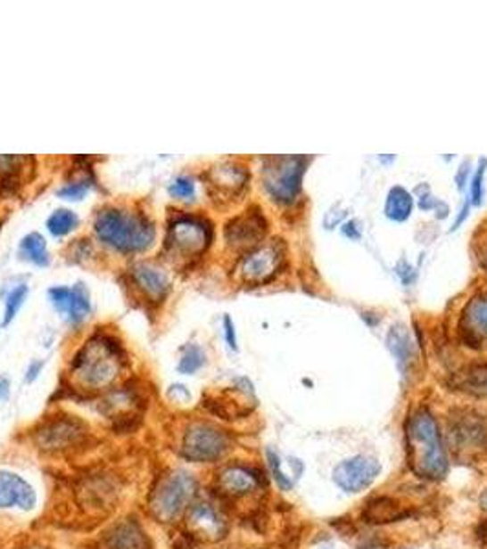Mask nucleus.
Segmentation results:
<instances>
[{
  "mask_svg": "<svg viewBox=\"0 0 487 549\" xmlns=\"http://www.w3.org/2000/svg\"><path fill=\"white\" fill-rule=\"evenodd\" d=\"M127 368V352L114 337H90L70 363V385L87 396L107 394L116 389Z\"/></svg>",
  "mask_w": 487,
  "mask_h": 549,
  "instance_id": "f257e3e1",
  "label": "nucleus"
},
{
  "mask_svg": "<svg viewBox=\"0 0 487 549\" xmlns=\"http://www.w3.org/2000/svg\"><path fill=\"white\" fill-rule=\"evenodd\" d=\"M202 496L196 472L174 465L160 471L145 495V512L163 528H178L191 505Z\"/></svg>",
  "mask_w": 487,
  "mask_h": 549,
  "instance_id": "f03ea898",
  "label": "nucleus"
},
{
  "mask_svg": "<svg viewBox=\"0 0 487 549\" xmlns=\"http://www.w3.org/2000/svg\"><path fill=\"white\" fill-rule=\"evenodd\" d=\"M407 458L412 472L425 479H442L447 474L449 462L443 439L429 408L414 410L407 427Z\"/></svg>",
  "mask_w": 487,
  "mask_h": 549,
  "instance_id": "7ed1b4c3",
  "label": "nucleus"
},
{
  "mask_svg": "<svg viewBox=\"0 0 487 549\" xmlns=\"http://www.w3.org/2000/svg\"><path fill=\"white\" fill-rule=\"evenodd\" d=\"M95 234L103 244L120 253L145 251L153 246L156 229L144 213H132L121 208H104L94 222Z\"/></svg>",
  "mask_w": 487,
  "mask_h": 549,
  "instance_id": "20e7f679",
  "label": "nucleus"
},
{
  "mask_svg": "<svg viewBox=\"0 0 487 549\" xmlns=\"http://www.w3.org/2000/svg\"><path fill=\"white\" fill-rule=\"evenodd\" d=\"M29 439L35 451L61 458L83 453L92 439V432L85 420L62 412L41 420L31 429Z\"/></svg>",
  "mask_w": 487,
  "mask_h": 549,
  "instance_id": "39448f33",
  "label": "nucleus"
},
{
  "mask_svg": "<svg viewBox=\"0 0 487 549\" xmlns=\"http://www.w3.org/2000/svg\"><path fill=\"white\" fill-rule=\"evenodd\" d=\"M233 449V436L207 420H191L184 425L174 455L187 465L220 463Z\"/></svg>",
  "mask_w": 487,
  "mask_h": 549,
  "instance_id": "423d86ee",
  "label": "nucleus"
},
{
  "mask_svg": "<svg viewBox=\"0 0 487 549\" xmlns=\"http://www.w3.org/2000/svg\"><path fill=\"white\" fill-rule=\"evenodd\" d=\"M310 158L273 156L264 161L262 182L266 193L278 203H292L301 193V182Z\"/></svg>",
  "mask_w": 487,
  "mask_h": 549,
  "instance_id": "0eeeda50",
  "label": "nucleus"
},
{
  "mask_svg": "<svg viewBox=\"0 0 487 549\" xmlns=\"http://www.w3.org/2000/svg\"><path fill=\"white\" fill-rule=\"evenodd\" d=\"M213 240L211 222L202 217L180 213L174 217L167 229V248L180 257L202 255Z\"/></svg>",
  "mask_w": 487,
  "mask_h": 549,
  "instance_id": "6e6552de",
  "label": "nucleus"
},
{
  "mask_svg": "<svg viewBox=\"0 0 487 549\" xmlns=\"http://www.w3.org/2000/svg\"><path fill=\"white\" fill-rule=\"evenodd\" d=\"M182 526L186 528V535L198 542H219L229 531V522L220 507V500L217 502L203 496L191 505Z\"/></svg>",
  "mask_w": 487,
  "mask_h": 549,
  "instance_id": "1a4fd4ad",
  "label": "nucleus"
},
{
  "mask_svg": "<svg viewBox=\"0 0 487 549\" xmlns=\"http://www.w3.org/2000/svg\"><path fill=\"white\" fill-rule=\"evenodd\" d=\"M264 488V472L246 463H226L215 474V495L222 502L250 498Z\"/></svg>",
  "mask_w": 487,
  "mask_h": 549,
  "instance_id": "9d476101",
  "label": "nucleus"
},
{
  "mask_svg": "<svg viewBox=\"0 0 487 549\" xmlns=\"http://www.w3.org/2000/svg\"><path fill=\"white\" fill-rule=\"evenodd\" d=\"M99 549H156L154 540L136 512L112 520L99 535Z\"/></svg>",
  "mask_w": 487,
  "mask_h": 549,
  "instance_id": "9b49d317",
  "label": "nucleus"
},
{
  "mask_svg": "<svg viewBox=\"0 0 487 549\" xmlns=\"http://www.w3.org/2000/svg\"><path fill=\"white\" fill-rule=\"evenodd\" d=\"M285 260V244L281 240L259 244L242 257L238 264V274L248 284H264L271 281L281 269Z\"/></svg>",
  "mask_w": 487,
  "mask_h": 549,
  "instance_id": "f8f14e48",
  "label": "nucleus"
},
{
  "mask_svg": "<svg viewBox=\"0 0 487 549\" xmlns=\"http://www.w3.org/2000/svg\"><path fill=\"white\" fill-rule=\"evenodd\" d=\"M449 439L457 455H478L487 451V425L475 412H460L450 420Z\"/></svg>",
  "mask_w": 487,
  "mask_h": 549,
  "instance_id": "ddd939ff",
  "label": "nucleus"
},
{
  "mask_svg": "<svg viewBox=\"0 0 487 549\" xmlns=\"http://www.w3.org/2000/svg\"><path fill=\"white\" fill-rule=\"evenodd\" d=\"M39 504L37 489L12 469H0V511L31 512Z\"/></svg>",
  "mask_w": 487,
  "mask_h": 549,
  "instance_id": "4468645a",
  "label": "nucleus"
},
{
  "mask_svg": "<svg viewBox=\"0 0 487 549\" xmlns=\"http://www.w3.org/2000/svg\"><path fill=\"white\" fill-rule=\"evenodd\" d=\"M268 231V222L259 208H252L229 220L224 229L226 242L235 250L252 251L260 244Z\"/></svg>",
  "mask_w": 487,
  "mask_h": 549,
  "instance_id": "2eb2a0df",
  "label": "nucleus"
},
{
  "mask_svg": "<svg viewBox=\"0 0 487 549\" xmlns=\"http://www.w3.org/2000/svg\"><path fill=\"white\" fill-rule=\"evenodd\" d=\"M381 472V465L368 456H354L334 469V482L344 493H361L368 489Z\"/></svg>",
  "mask_w": 487,
  "mask_h": 549,
  "instance_id": "dca6fc26",
  "label": "nucleus"
},
{
  "mask_svg": "<svg viewBox=\"0 0 487 549\" xmlns=\"http://www.w3.org/2000/svg\"><path fill=\"white\" fill-rule=\"evenodd\" d=\"M50 300L55 306V310L61 312L66 321L78 326L81 324L90 314V295L83 284L76 286H54L50 291Z\"/></svg>",
  "mask_w": 487,
  "mask_h": 549,
  "instance_id": "f3484780",
  "label": "nucleus"
},
{
  "mask_svg": "<svg viewBox=\"0 0 487 549\" xmlns=\"http://www.w3.org/2000/svg\"><path fill=\"white\" fill-rule=\"evenodd\" d=\"M112 474H92L85 479V484L78 489V496H85L81 504H87L85 507L88 511H111L118 507V496L121 493L118 479L111 478Z\"/></svg>",
  "mask_w": 487,
  "mask_h": 549,
  "instance_id": "a211bd4d",
  "label": "nucleus"
},
{
  "mask_svg": "<svg viewBox=\"0 0 487 549\" xmlns=\"http://www.w3.org/2000/svg\"><path fill=\"white\" fill-rule=\"evenodd\" d=\"M460 332L467 347L480 348L482 340L487 337V293L469 300L462 314Z\"/></svg>",
  "mask_w": 487,
  "mask_h": 549,
  "instance_id": "6ab92c4d",
  "label": "nucleus"
},
{
  "mask_svg": "<svg viewBox=\"0 0 487 549\" xmlns=\"http://www.w3.org/2000/svg\"><path fill=\"white\" fill-rule=\"evenodd\" d=\"M248 178H250L248 170L233 161L219 163L207 173V182L211 191L227 198L240 194L244 187H246Z\"/></svg>",
  "mask_w": 487,
  "mask_h": 549,
  "instance_id": "aec40b11",
  "label": "nucleus"
},
{
  "mask_svg": "<svg viewBox=\"0 0 487 549\" xmlns=\"http://www.w3.org/2000/svg\"><path fill=\"white\" fill-rule=\"evenodd\" d=\"M130 277H132L134 286L147 299H153V300H163L170 290V283H169L165 271H161L160 267L153 264L139 262L132 266Z\"/></svg>",
  "mask_w": 487,
  "mask_h": 549,
  "instance_id": "412c9836",
  "label": "nucleus"
},
{
  "mask_svg": "<svg viewBox=\"0 0 487 549\" xmlns=\"http://www.w3.org/2000/svg\"><path fill=\"white\" fill-rule=\"evenodd\" d=\"M387 342H389V348L391 352L394 354L396 361H398V366H400V372L403 375H407L412 361H414V348H412V340H410V335L407 333V330L403 326H394L389 335H387Z\"/></svg>",
  "mask_w": 487,
  "mask_h": 549,
  "instance_id": "4be33fe9",
  "label": "nucleus"
},
{
  "mask_svg": "<svg viewBox=\"0 0 487 549\" xmlns=\"http://www.w3.org/2000/svg\"><path fill=\"white\" fill-rule=\"evenodd\" d=\"M414 208V200L405 187H392L385 201V215L394 222H405Z\"/></svg>",
  "mask_w": 487,
  "mask_h": 549,
  "instance_id": "5701e85b",
  "label": "nucleus"
},
{
  "mask_svg": "<svg viewBox=\"0 0 487 549\" xmlns=\"http://www.w3.org/2000/svg\"><path fill=\"white\" fill-rule=\"evenodd\" d=\"M21 255L29 262L37 266H46L50 262V255L46 250V240L39 233H29L21 242Z\"/></svg>",
  "mask_w": 487,
  "mask_h": 549,
  "instance_id": "b1692460",
  "label": "nucleus"
},
{
  "mask_svg": "<svg viewBox=\"0 0 487 549\" xmlns=\"http://www.w3.org/2000/svg\"><path fill=\"white\" fill-rule=\"evenodd\" d=\"M460 390H467L475 396H485L487 394V365H471L466 372L460 373L458 381Z\"/></svg>",
  "mask_w": 487,
  "mask_h": 549,
  "instance_id": "393cba45",
  "label": "nucleus"
},
{
  "mask_svg": "<svg viewBox=\"0 0 487 549\" xmlns=\"http://www.w3.org/2000/svg\"><path fill=\"white\" fill-rule=\"evenodd\" d=\"M403 512L396 502L391 498H379L367 507V519L372 524H383V522H394L396 519H401Z\"/></svg>",
  "mask_w": 487,
  "mask_h": 549,
  "instance_id": "a878e982",
  "label": "nucleus"
},
{
  "mask_svg": "<svg viewBox=\"0 0 487 549\" xmlns=\"http://www.w3.org/2000/svg\"><path fill=\"white\" fill-rule=\"evenodd\" d=\"M207 363L205 352L196 342H189V345L182 350V357L178 361V373L182 375H194L196 372H200Z\"/></svg>",
  "mask_w": 487,
  "mask_h": 549,
  "instance_id": "bb28decb",
  "label": "nucleus"
},
{
  "mask_svg": "<svg viewBox=\"0 0 487 549\" xmlns=\"http://www.w3.org/2000/svg\"><path fill=\"white\" fill-rule=\"evenodd\" d=\"M79 224V218L74 211L70 209H57L52 213V217L48 218L46 222V227L48 231L54 234V236H64L68 234L70 231H74Z\"/></svg>",
  "mask_w": 487,
  "mask_h": 549,
  "instance_id": "cd10ccee",
  "label": "nucleus"
},
{
  "mask_svg": "<svg viewBox=\"0 0 487 549\" xmlns=\"http://www.w3.org/2000/svg\"><path fill=\"white\" fill-rule=\"evenodd\" d=\"M266 460H268V471L271 474V478L275 479V484L278 486V489L283 491H290L293 488V482L286 476V472L281 467V458L273 451V449H266Z\"/></svg>",
  "mask_w": 487,
  "mask_h": 549,
  "instance_id": "c85d7f7f",
  "label": "nucleus"
},
{
  "mask_svg": "<svg viewBox=\"0 0 487 549\" xmlns=\"http://www.w3.org/2000/svg\"><path fill=\"white\" fill-rule=\"evenodd\" d=\"M28 297V286L26 284H19L17 288H13L10 293H8V297H6V314H4V326H8L13 319H15V315H17V312H19V307L24 304V299Z\"/></svg>",
  "mask_w": 487,
  "mask_h": 549,
  "instance_id": "c756f323",
  "label": "nucleus"
},
{
  "mask_svg": "<svg viewBox=\"0 0 487 549\" xmlns=\"http://www.w3.org/2000/svg\"><path fill=\"white\" fill-rule=\"evenodd\" d=\"M170 196L180 198V200H189L194 196V182L189 176H178L169 187Z\"/></svg>",
  "mask_w": 487,
  "mask_h": 549,
  "instance_id": "7c9ffc66",
  "label": "nucleus"
},
{
  "mask_svg": "<svg viewBox=\"0 0 487 549\" xmlns=\"http://www.w3.org/2000/svg\"><path fill=\"white\" fill-rule=\"evenodd\" d=\"M90 184L88 180H79V182H72L66 184L57 191V196L64 198V200H81L85 196V193L88 191Z\"/></svg>",
  "mask_w": 487,
  "mask_h": 549,
  "instance_id": "2f4dec72",
  "label": "nucleus"
},
{
  "mask_svg": "<svg viewBox=\"0 0 487 549\" xmlns=\"http://www.w3.org/2000/svg\"><path fill=\"white\" fill-rule=\"evenodd\" d=\"M485 165L487 160H480V165L476 168V173L471 178V200L475 205L482 203V194H483V187H482V180H483V173H485Z\"/></svg>",
  "mask_w": 487,
  "mask_h": 549,
  "instance_id": "473e14b6",
  "label": "nucleus"
},
{
  "mask_svg": "<svg viewBox=\"0 0 487 549\" xmlns=\"http://www.w3.org/2000/svg\"><path fill=\"white\" fill-rule=\"evenodd\" d=\"M43 368H45V361H41V359H35V361H31V363L28 365V368H26L24 381H26V383H33V381H37V377L43 373Z\"/></svg>",
  "mask_w": 487,
  "mask_h": 549,
  "instance_id": "72a5a7b5",
  "label": "nucleus"
},
{
  "mask_svg": "<svg viewBox=\"0 0 487 549\" xmlns=\"http://www.w3.org/2000/svg\"><path fill=\"white\" fill-rule=\"evenodd\" d=\"M224 337H226V342L227 347L231 350H238V345H236V333H235V324L231 321L229 315H224Z\"/></svg>",
  "mask_w": 487,
  "mask_h": 549,
  "instance_id": "f704fd0d",
  "label": "nucleus"
},
{
  "mask_svg": "<svg viewBox=\"0 0 487 549\" xmlns=\"http://www.w3.org/2000/svg\"><path fill=\"white\" fill-rule=\"evenodd\" d=\"M15 549H54V547L50 544H46L45 540L31 538V540H26V542L19 544Z\"/></svg>",
  "mask_w": 487,
  "mask_h": 549,
  "instance_id": "c9c22d12",
  "label": "nucleus"
},
{
  "mask_svg": "<svg viewBox=\"0 0 487 549\" xmlns=\"http://www.w3.org/2000/svg\"><path fill=\"white\" fill-rule=\"evenodd\" d=\"M341 231H343L344 236L352 238V240H359V238H361V233H359L356 222H348V224H344V225L341 227Z\"/></svg>",
  "mask_w": 487,
  "mask_h": 549,
  "instance_id": "e433bc0d",
  "label": "nucleus"
},
{
  "mask_svg": "<svg viewBox=\"0 0 487 549\" xmlns=\"http://www.w3.org/2000/svg\"><path fill=\"white\" fill-rule=\"evenodd\" d=\"M169 394H170L174 399H177V401H180V396H184L186 399L191 397L189 390H187L184 385H172V387L169 389Z\"/></svg>",
  "mask_w": 487,
  "mask_h": 549,
  "instance_id": "4c0bfd02",
  "label": "nucleus"
},
{
  "mask_svg": "<svg viewBox=\"0 0 487 549\" xmlns=\"http://www.w3.org/2000/svg\"><path fill=\"white\" fill-rule=\"evenodd\" d=\"M10 397V380L8 377H0V401H6Z\"/></svg>",
  "mask_w": 487,
  "mask_h": 549,
  "instance_id": "58836bf2",
  "label": "nucleus"
},
{
  "mask_svg": "<svg viewBox=\"0 0 487 549\" xmlns=\"http://www.w3.org/2000/svg\"><path fill=\"white\" fill-rule=\"evenodd\" d=\"M467 167H469V163L466 161V163L462 165V168H460V176H457V185H458V187H464V182H466V175L469 173V168H467Z\"/></svg>",
  "mask_w": 487,
  "mask_h": 549,
  "instance_id": "ea45409f",
  "label": "nucleus"
},
{
  "mask_svg": "<svg viewBox=\"0 0 487 549\" xmlns=\"http://www.w3.org/2000/svg\"><path fill=\"white\" fill-rule=\"evenodd\" d=\"M467 209H469V205H466V208H464V211H462V217H460V218H457V222H455V225H452V229H457V227H458V225H460V224L464 222V218L467 217Z\"/></svg>",
  "mask_w": 487,
  "mask_h": 549,
  "instance_id": "a19ab883",
  "label": "nucleus"
},
{
  "mask_svg": "<svg viewBox=\"0 0 487 549\" xmlns=\"http://www.w3.org/2000/svg\"><path fill=\"white\" fill-rule=\"evenodd\" d=\"M482 504H483V507L487 509V491L483 493V496H482Z\"/></svg>",
  "mask_w": 487,
  "mask_h": 549,
  "instance_id": "79ce46f5",
  "label": "nucleus"
}]
</instances>
